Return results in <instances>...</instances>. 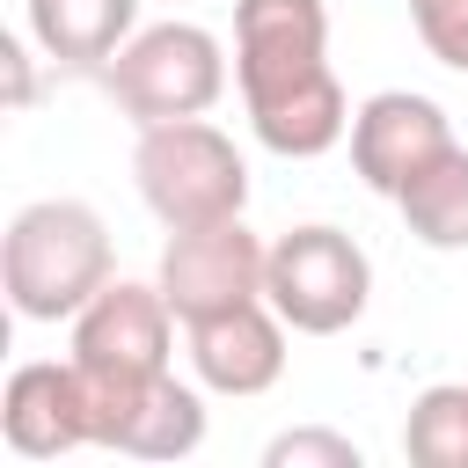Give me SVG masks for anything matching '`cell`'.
Returning a JSON list of instances; mask_svg holds the SVG:
<instances>
[{"mask_svg": "<svg viewBox=\"0 0 468 468\" xmlns=\"http://www.w3.org/2000/svg\"><path fill=\"white\" fill-rule=\"evenodd\" d=\"M139 29V0H29V44L58 73H102Z\"/></svg>", "mask_w": 468, "mask_h": 468, "instance_id": "12", "label": "cell"}, {"mask_svg": "<svg viewBox=\"0 0 468 468\" xmlns=\"http://www.w3.org/2000/svg\"><path fill=\"white\" fill-rule=\"evenodd\" d=\"M132 176L146 212L176 234V227H212V219H241L249 212V161L241 146L205 124V117H168V124H139L132 146Z\"/></svg>", "mask_w": 468, "mask_h": 468, "instance_id": "2", "label": "cell"}, {"mask_svg": "<svg viewBox=\"0 0 468 468\" xmlns=\"http://www.w3.org/2000/svg\"><path fill=\"white\" fill-rule=\"evenodd\" d=\"M183 344H190L197 388H212V395H263L285 380V314L271 300L183 322Z\"/></svg>", "mask_w": 468, "mask_h": 468, "instance_id": "10", "label": "cell"}, {"mask_svg": "<svg viewBox=\"0 0 468 468\" xmlns=\"http://www.w3.org/2000/svg\"><path fill=\"white\" fill-rule=\"evenodd\" d=\"M263 300L285 314V329L300 336H336L366 314L373 300V263L366 249L344 234V227H285L271 241V263H263Z\"/></svg>", "mask_w": 468, "mask_h": 468, "instance_id": "4", "label": "cell"}, {"mask_svg": "<svg viewBox=\"0 0 468 468\" xmlns=\"http://www.w3.org/2000/svg\"><path fill=\"white\" fill-rule=\"evenodd\" d=\"M168 351H176V307L161 300V285L110 278L73 314V366L88 380V402H110V395H132V388L161 380Z\"/></svg>", "mask_w": 468, "mask_h": 468, "instance_id": "5", "label": "cell"}, {"mask_svg": "<svg viewBox=\"0 0 468 468\" xmlns=\"http://www.w3.org/2000/svg\"><path fill=\"white\" fill-rule=\"evenodd\" d=\"M263 468H366L358 439L344 431H322V424H300V431H278L263 446Z\"/></svg>", "mask_w": 468, "mask_h": 468, "instance_id": "15", "label": "cell"}, {"mask_svg": "<svg viewBox=\"0 0 468 468\" xmlns=\"http://www.w3.org/2000/svg\"><path fill=\"white\" fill-rule=\"evenodd\" d=\"M0 66H7V110L22 117L37 102V58H29V44L22 37H0Z\"/></svg>", "mask_w": 468, "mask_h": 468, "instance_id": "17", "label": "cell"}, {"mask_svg": "<svg viewBox=\"0 0 468 468\" xmlns=\"http://www.w3.org/2000/svg\"><path fill=\"white\" fill-rule=\"evenodd\" d=\"M446 146H453V124L417 88H380V95H366L351 110V168L380 197H402Z\"/></svg>", "mask_w": 468, "mask_h": 468, "instance_id": "7", "label": "cell"}, {"mask_svg": "<svg viewBox=\"0 0 468 468\" xmlns=\"http://www.w3.org/2000/svg\"><path fill=\"white\" fill-rule=\"evenodd\" d=\"M110 102L132 124H168V117H205L227 95V51L197 22H154L132 29L124 51L102 66Z\"/></svg>", "mask_w": 468, "mask_h": 468, "instance_id": "3", "label": "cell"}, {"mask_svg": "<svg viewBox=\"0 0 468 468\" xmlns=\"http://www.w3.org/2000/svg\"><path fill=\"white\" fill-rule=\"evenodd\" d=\"M88 417H95V446H110L124 461H183L205 446V395L176 373H161L132 395L88 402Z\"/></svg>", "mask_w": 468, "mask_h": 468, "instance_id": "11", "label": "cell"}, {"mask_svg": "<svg viewBox=\"0 0 468 468\" xmlns=\"http://www.w3.org/2000/svg\"><path fill=\"white\" fill-rule=\"evenodd\" d=\"M110 285V227L80 197H37L0 234V292L22 322H73Z\"/></svg>", "mask_w": 468, "mask_h": 468, "instance_id": "1", "label": "cell"}, {"mask_svg": "<svg viewBox=\"0 0 468 468\" xmlns=\"http://www.w3.org/2000/svg\"><path fill=\"white\" fill-rule=\"evenodd\" d=\"M402 453L417 468H468V380H439L410 402Z\"/></svg>", "mask_w": 468, "mask_h": 468, "instance_id": "14", "label": "cell"}, {"mask_svg": "<svg viewBox=\"0 0 468 468\" xmlns=\"http://www.w3.org/2000/svg\"><path fill=\"white\" fill-rule=\"evenodd\" d=\"M395 212H402V227H410L424 249H439V256L468 249V146L453 139V146L395 197Z\"/></svg>", "mask_w": 468, "mask_h": 468, "instance_id": "13", "label": "cell"}, {"mask_svg": "<svg viewBox=\"0 0 468 468\" xmlns=\"http://www.w3.org/2000/svg\"><path fill=\"white\" fill-rule=\"evenodd\" d=\"M410 22H417V44L439 66L468 73V0H410Z\"/></svg>", "mask_w": 468, "mask_h": 468, "instance_id": "16", "label": "cell"}, {"mask_svg": "<svg viewBox=\"0 0 468 468\" xmlns=\"http://www.w3.org/2000/svg\"><path fill=\"white\" fill-rule=\"evenodd\" d=\"M329 66V7L322 0H234V88L241 102L292 88Z\"/></svg>", "mask_w": 468, "mask_h": 468, "instance_id": "8", "label": "cell"}, {"mask_svg": "<svg viewBox=\"0 0 468 468\" xmlns=\"http://www.w3.org/2000/svg\"><path fill=\"white\" fill-rule=\"evenodd\" d=\"M263 263H271V249L241 219H212V227H176L168 234L154 285L176 307V322H205V314L263 300Z\"/></svg>", "mask_w": 468, "mask_h": 468, "instance_id": "6", "label": "cell"}, {"mask_svg": "<svg viewBox=\"0 0 468 468\" xmlns=\"http://www.w3.org/2000/svg\"><path fill=\"white\" fill-rule=\"evenodd\" d=\"M0 431L22 461H58L95 446V417H88V380L73 358H29L7 373L0 388Z\"/></svg>", "mask_w": 468, "mask_h": 468, "instance_id": "9", "label": "cell"}]
</instances>
